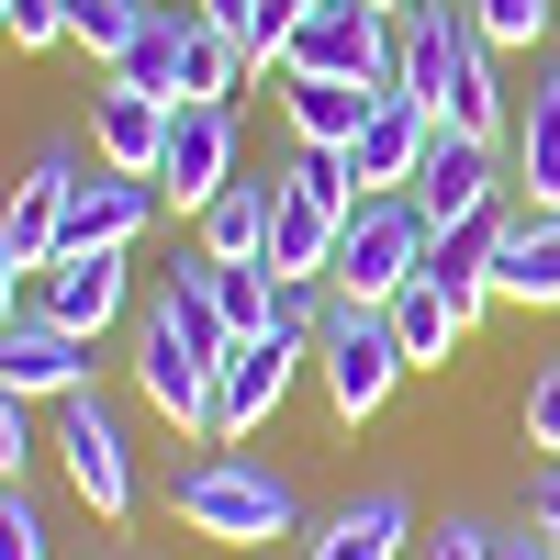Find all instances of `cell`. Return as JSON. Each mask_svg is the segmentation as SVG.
Masks as SVG:
<instances>
[{
    "label": "cell",
    "mask_w": 560,
    "mask_h": 560,
    "mask_svg": "<svg viewBox=\"0 0 560 560\" xmlns=\"http://www.w3.org/2000/svg\"><path fill=\"white\" fill-rule=\"evenodd\" d=\"M213 280V314H224V337H269V314H280V280L258 258H202Z\"/></svg>",
    "instance_id": "d4e9b609"
},
{
    "label": "cell",
    "mask_w": 560,
    "mask_h": 560,
    "mask_svg": "<svg viewBox=\"0 0 560 560\" xmlns=\"http://www.w3.org/2000/svg\"><path fill=\"white\" fill-rule=\"evenodd\" d=\"M404 538H415V504L404 493H359L348 516H325L303 538V560H404Z\"/></svg>",
    "instance_id": "ffe728a7"
},
{
    "label": "cell",
    "mask_w": 560,
    "mask_h": 560,
    "mask_svg": "<svg viewBox=\"0 0 560 560\" xmlns=\"http://www.w3.org/2000/svg\"><path fill=\"white\" fill-rule=\"evenodd\" d=\"M370 12H415V0H370Z\"/></svg>",
    "instance_id": "8d00e7d4"
},
{
    "label": "cell",
    "mask_w": 560,
    "mask_h": 560,
    "mask_svg": "<svg viewBox=\"0 0 560 560\" xmlns=\"http://www.w3.org/2000/svg\"><path fill=\"white\" fill-rule=\"evenodd\" d=\"M516 191L527 213H560V68H538V102L516 113Z\"/></svg>",
    "instance_id": "603a6c76"
},
{
    "label": "cell",
    "mask_w": 560,
    "mask_h": 560,
    "mask_svg": "<svg viewBox=\"0 0 560 560\" xmlns=\"http://www.w3.org/2000/svg\"><path fill=\"white\" fill-rule=\"evenodd\" d=\"M427 147H438V113H415L404 90H382V102H370V124H359V147H348V179H359V202H370V191H415Z\"/></svg>",
    "instance_id": "4fadbf2b"
},
{
    "label": "cell",
    "mask_w": 560,
    "mask_h": 560,
    "mask_svg": "<svg viewBox=\"0 0 560 560\" xmlns=\"http://www.w3.org/2000/svg\"><path fill=\"white\" fill-rule=\"evenodd\" d=\"M493 560H560V549H549V538L527 527V538H493Z\"/></svg>",
    "instance_id": "d590c367"
},
{
    "label": "cell",
    "mask_w": 560,
    "mask_h": 560,
    "mask_svg": "<svg viewBox=\"0 0 560 560\" xmlns=\"http://www.w3.org/2000/svg\"><path fill=\"white\" fill-rule=\"evenodd\" d=\"M191 12H202V23H224V34H258V0H191ZM247 57H258V45H247Z\"/></svg>",
    "instance_id": "836d02e7"
},
{
    "label": "cell",
    "mask_w": 560,
    "mask_h": 560,
    "mask_svg": "<svg viewBox=\"0 0 560 560\" xmlns=\"http://www.w3.org/2000/svg\"><path fill=\"white\" fill-rule=\"evenodd\" d=\"M493 303H560V213H504V258H493Z\"/></svg>",
    "instance_id": "d6986e66"
},
{
    "label": "cell",
    "mask_w": 560,
    "mask_h": 560,
    "mask_svg": "<svg viewBox=\"0 0 560 560\" xmlns=\"http://www.w3.org/2000/svg\"><path fill=\"white\" fill-rule=\"evenodd\" d=\"M147 12L158 0H68V45H90L102 68H124V45L147 34Z\"/></svg>",
    "instance_id": "484cf974"
},
{
    "label": "cell",
    "mask_w": 560,
    "mask_h": 560,
    "mask_svg": "<svg viewBox=\"0 0 560 560\" xmlns=\"http://www.w3.org/2000/svg\"><path fill=\"white\" fill-rule=\"evenodd\" d=\"M57 459H68V493H79L102 527L135 516V448H124V427H113L102 393H68V404H57Z\"/></svg>",
    "instance_id": "8992f818"
},
{
    "label": "cell",
    "mask_w": 560,
    "mask_h": 560,
    "mask_svg": "<svg viewBox=\"0 0 560 560\" xmlns=\"http://www.w3.org/2000/svg\"><path fill=\"white\" fill-rule=\"evenodd\" d=\"M179 57H191V12H168V0H158L147 34L124 45V68H113V79H135V90H158V102H179Z\"/></svg>",
    "instance_id": "cb8c5ba5"
},
{
    "label": "cell",
    "mask_w": 560,
    "mask_h": 560,
    "mask_svg": "<svg viewBox=\"0 0 560 560\" xmlns=\"http://www.w3.org/2000/svg\"><path fill=\"white\" fill-rule=\"evenodd\" d=\"M23 280H34V269L12 258V236H0V325H12V314H34V303H23Z\"/></svg>",
    "instance_id": "e575fe53"
},
{
    "label": "cell",
    "mask_w": 560,
    "mask_h": 560,
    "mask_svg": "<svg viewBox=\"0 0 560 560\" xmlns=\"http://www.w3.org/2000/svg\"><path fill=\"white\" fill-rule=\"evenodd\" d=\"M158 213H168L158 179H124V168L90 158V168H79V191H68V247H124V258H135V236H147ZM68 247H57V258H68Z\"/></svg>",
    "instance_id": "7c38bea8"
},
{
    "label": "cell",
    "mask_w": 560,
    "mask_h": 560,
    "mask_svg": "<svg viewBox=\"0 0 560 560\" xmlns=\"http://www.w3.org/2000/svg\"><path fill=\"white\" fill-rule=\"evenodd\" d=\"M168 12H191V0H168Z\"/></svg>",
    "instance_id": "74e56055"
},
{
    "label": "cell",
    "mask_w": 560,
    "mask_h": 560,
    "mask_svg": "<svg viewBox=\"0 0 560 560\" xmlns=\"http://www.w3.org/2000/svg\"><path fill=\"white\" fill-rule=\"evenodd\" d=\"M459 12H471V34L493 45V57H516V45H549L560 0H459Z\"/></svg>",
    "instance_id": "4316f807"
},
{
    "label": "cell",
    "mask_w": 560,
    "mask_h": 560,
    "mask_svg": "<svg viewBox=\"0 0 560 560\" xmlns=\"http://www.w3.org/2000/svg\"><path fill=\"white\" fill-rule=\"evenodd\" d=\"M504 191H516V179L493 168V147H482V135H448V124H438L427 168H415V213H427L438 236H448V224H471V213H504Z\"/></svg>",
    "instance_id": "9c48e42d"
},
{
    "label": "cell",
    "mask_w": 560,
    "mask_h": 560,
    "mask_svg": "<svg viewBox=\"0 0 560 560\" xmlns=\"http://www.w3.org/2000/svg\"><path fill=\"white\" fill-rule=\"evenodd\" d=\"M459 57H471V12H459V0H415V12H393V90L415 113H448Z\"/></svg>",
    "instance_id": "52a82bcc"
},
{
    "label": "cell",
    "mask_w": 560,
    "mask_h": 560,
    "mask_svg": "<svg viewBox=\"0 0 560 560\" xmlns=\"http://www.w3.org/2000/svg\"><path fill=\"white\" fill-rule=\"evenodd\" d=\"M303 348L314 337H280V325H269V337H236L224 370H213V404H202V438L191 448H236L247 427H269L280 393H292V370H303Z\"/></svg>",
    "instance_id": "5b68a950"
},
{
    "label": "cell",
    "mask_w": 560,
    "mask_h": 560,
    "mask_svg": "<svg viewBox=\"0 0 560 560\" xmlns=\"http://www.w3.org/2000/svg\"><path fill=\"white\" fill-rule=\"evenodd\" d=\"M0 560H45V516L23 482H0Z\"/></svg>",
    "instance_id": "f1b7e54d"
},
{
    "label": "cell",
    "mask_w": 560,
    "mask_h": 560,
    "mask_svg": "<svg viewBox=\"0 0 560 560\" xmlns=\"http://www.w3.org/2000/svg\"><path fill=\"white\" fill-rule=\"evenodd\" d=\"M314 359H325V404H337L348 427H370V415L393 404V382H404V337H393L382 303H325Z\"/></svg>",
    "instance_id": "3957f363"
},
{
    "label": "cell",
    "mask_w": 560,
    "mask_h": 560,
    "mask_svg": "<svg viewBox=\"0 0 560 560\" xmlns=\"http://www.w3.org/2000/svg\"><path fill=\"white\" fill-rule=\"evenodd\" d=\"M527 527L560 549V459H538V471H527Z\"/></svg>",
    "instance_id": "d6a6232c"
},
{
    "label": "cell",
    "mask_w": 560,
    "mask_h": 560,
    "mask_svg": "<svg viewBox=\"0 0 560 560\" xmlns=\"http://www.w3.org/2000/svg\"><path fill=\"white\" fill-rule=\"evenodd\" d=\"M135 393H147V404L168 415L179 438H202V404H213V370H202V359H191V348H179L168 325L147 314V325H135Z\"/></svg>",
    "instance_id": "2e32d148"
},
{
    "label": "cell",
    "mask_w": 560,
    "mask_h": 560,
    "mask_svg": "<svg viewBox=\"0 0 560 560\" xmlns=\"http://www.w3.org/2000/svg\"><path fill=\"white\" fill-rule=\"evenodd\" d=\"M0 382L23 404H68V393H90V337L57 314H12L0 325Z\"/></svg>",
    "instance_id": "8fae6325"
},
{
    "label": "cell",
    "mask_w": 560,
    "mask_h": 560,
    "mask_svg": "<svg viewBox=\"0 0 560 560\" xmlns=\"http://www.w3.org/2000/svg\"><path fill=\"white\" fill-rule=\"evenodd\" d=\"M0 45H23V57H45V45H68V0H12V23H0Z\"/></svg>",
    "instance_id": "83f0119b"
},
{
    "label": "cell",
    "mask_w": 560,
    "mask_h": 560,
    "mask_svg": "<svg viewBox=\"0 0 560 560\" xmlns=\"http://www.w3.org/2000/svg\"><path fill=\"white\" fill-rule=\"evenodd\" d=\"M527 448L560 459V359H538V382H527Z\"/></svg>",
    "instance_id": "f546056e"
},
{
    "label": "cell",
    "mask_w": 560,
    "mask_h": 560,
    "mask_svg": "<svg viewBox=\"0 0 560 560\" xmlns=\"http://www.w3.org/2000/svg\"><path fill=\"white\" fill-rule=\"evenodd\" d=\"M168 113H179V102H158V90L102 79V102H90V158L124 168V179H158V158H168Z\"/></svg>",
    "instance_id": "5bb4252c"
},
{
    "label": "cell",
    "mask_w": 560,
    "mask_h": 560,
    "mask_svg": "<svg viewBox=\"0 0 560 560\" xmlns=\"http://www.w3.org/2000/svg\"><path fill=\"white\" fill-rule=\"evenodd\" d=\"M382 314H393V337H404V370H448V348L471 337V303H459L448 280H404Z\"/></svg>",
    "instance_id": "ac0fdd59"
},
{
    "label": "cell",
    "mask_w": 560,
    "mask_h": 560,
    "mask_svg": "<svg viewBox=\"0 0 560 560\" xmlns=\"http://www.w3.org/2000/svg\"><path fill=\"white\" fill-rule=\"evenodd\" d=\"M427 236L438 224L415 213V191H370L337 236V269H325V292L337 303H393L404 280H427Z\"/></svg>",
    "instance_id": "7a4b0ae2"
},
{
    "label": "cell",
    "mask_w": 560,
    "mask_h": 560,
    "mask_svg": "<svg viewBox=\"0 0 560 560\" xmlns=\"http://www.w3.org/2000/svg\"><path fill=\"white\" fill-rule=\"evenodd\" d=\"M415 560H493V527H471V516H448L438 538H415Z\"/></svg>",
    "instance_id": "1f68e13d"
},
{
    "label": "cell",
    "mask_w": 560,
    "mask_h": 560,
    "mask_svg": "<svg viewBox=\"0 0 560 560\" xmlns=\"http://www.w3.org/2000/svg\"><path fill=\"white\" fill-rule=\"evenodd\" d=\"M247 158H236V102H179L168 113V158H158V191L179 202V213H202L224 179H236Z\"/></svg>",
    "instance_id": "ba28073f"
},
{
    "label": "cell",
    "mask_w": 560,
    "mask_h": 560,
    "mask_svg": "<svg viewBox=\"0 0 560 560\" xmlns=\"http://www.w3.org/2000/svg\"><path fill=\"white\" fill-rule=\"evenodd\" d=\"M34 314L102 337V325L124 314V247H68V258H45V269H34Z\"/></svg>",
    "instance_id": "9a60e30c"
},
{
    "label": "cell",
    "mask_w": 560,
    "mask_h": 560,
    "mask_svg": "<svg viewBox=\"0 0 560 560\" xmlns=\"http://www.w3.org/2000/svg\"><path fill=\"white\" fill-rule=\"evenodd\" d=\"M23 459H34V415H23L12 382H0V482H23Z\"/></svg>",
    "instance_id": "4dcf8cb0"
},
{
    "label": "cell",
    "mask_w": 560,
    "mask_h": 560,
    "mask_svg": "<svg viewBox=\"0 0 560 560\" xmlns=\"http://www.w3.org/2000/svg\"><path fill=\"white\" fill-rule=\"evenodd\" d=\"M269 213H280V179H224V191L191 213L202 224V258H269Z\"/></svg>",
    "instance_id": "44dd1931"
},
{
    "label": "cell",
    "mask_w": 560,
    "mask_h": 560,
    "mask_svg": "<svg viewBox=\"0 0 560 560\" xmlns=\"http://www.w3.org/2000/svg\"><path fill=\"white\" fill-rule=\"evenodd\" d=\"M370 102L382 90L370 79H280V124H292V147H359V124H370Z\"/></svg>",
    "instance_id": "e0dca14e"
},
{
    "label": "cell",
    "mask_w": 560,
    "mask_h": 560,
    "mask_svg": "<svg viewBox=\"0 0 560 560\" xmlns=\"http://www.w3.org/2000/svg\"><path fill=\"white\" fill-rule=\"evenodd\" d=\"M0 23H12V0H0Z\"/></svg>",
    "instance_id": "f35d334b"
},
{
    "label": "cell",
    "mask_w": 560,
    "mask_h": 560,
    "mask_svg": "<svg viewBox=\"0 0 560 560\" xmlns=\"http://www.w3.org/2000/svg\"><path fill=\"white\" fill-rule=\"evenodd\" d=\"M280 79H370L393 90V12H370V0H314L280 45Z\"/></svg>",
    "instance_id": "277c9868"
},
{
    "label": "cell",
    "mask_w": 560,
    "mask_h": 560,
    "mask_svg": "<svg viewBox=\"0 0 560 560\" xmlns=\"http://www.w3.org/2000/svg\"><path fill=\"white\" fill-rule=\"evenodd\" d=\"M168 504H179V527L213 538V549H269V538H292V482L258 471V459H236V448H202L191 471L168 482Z\"/></svg>",
    "instance_id": "6da1fadb"
},
{
    "label": "cell",
    "mask_w": 560,
    "mask_h": 560,
    "mask_svg": "<svg viewBox=\"0 0 560 560\" xmlns=\"http://www.w3.org/2000/svg\"><path fill=\"white\" fill-rule=\"evenodd\" d=\"M68 191H79V147L57 135V147H34V168L0 191V236H12V258L23 269H45L68 247Z\"/></svg>",
    "instance_id": "30bf717a"
},
{
    "label": "cell",
    "mask_w": 560,
    "mask_h": 560,
    "mask_svg": "<svg viewBox=\"0 0 560 560\" xmlns=\"http://www.w3.org/2000/svg\"><path fill=\"white\" fill-rule=\"evenodd\" d=\"M493 258H504V213H471V224H448V236H427V280H448V292L471 303V325L493 314Z\"/></svg>",
    "instance_id": "7402d4cb"
}]
</instances>
